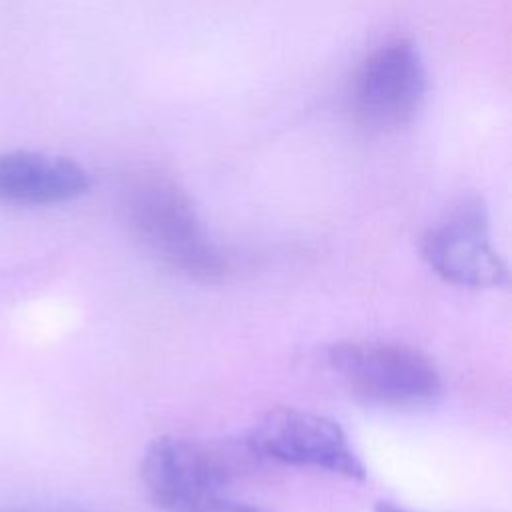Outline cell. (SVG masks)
<instances>
[{"label": "cell", "instance_id": "5", "mask_svg": "<svg viewBox=\"0 0 512 512\" xmlns=\"http://www.w3.org/2000/svg\"><path fill=\"white\" fill-rule=\"evenodd\" d=\"M426 94L428 70L420 50L406 38H390L354 72L350 110L366 128L394 130L420 112Z\"/></svg>", "mask_w": 512, "mask_h": 512}, {"label": "cell", "instance_id": "2", "mask_svg": "<svg viewBox=\"0 0 512 512\" xmlns=\"http://www.w3.org/2000/svg\"><path fill=\"white\" fill-rule=\"evenodd\" d=\"M126 220L142 246L172 272L210 282L226 272V256L204 228L190 198L170 180H136L124 198Z\"/></svg>", "mask_w": 512, "mask_h": 512}, {"label": "cell", "instance_id": "9", "mask_svg": "<svg viewBox=\"0 0 512 512\" xmlns=\"http://www.w3.org/2000/svg\"><path fill=\"white\" fill-rule=\"evenodd\" d=\"M374 512H414V510H408V508H404L396 502H390V500H380V502H376Z\"/></svg>", "mask_w": 512, "mask_h": 512}, {"label": "cell", "instance_id": "1", "mask_svg": "<svg viewBox=\"0 0 512 512\" xmlns=\"http://www.w3.org/2000/svg\"><path fill=\"white\" fill-rule=\"evenodd\" d=\"M254 460L238 446L184 436L154 438L140 462V478L162 512H270L230 492L240 468Z\"/></svg>", "mask_w": 512, "mask_h": 512}, {"label": "cell", "instance_id": "7", "mask_svg": "<svg viewBox=\"0 0 512 512\" xmlns=\"http://www.w3.org/2000/svg\"><path fill=\"white\" fill-rule=\"evenodd\" d=\"M92 188V174L74 158L10 150L0 154V204L56 206L84 196Z\"/></svg>", "mask_w": 512, "mask_h": 512}, {"label": "cell", "instance_id": "4", "mask_svg": "<svg viewBox=\"0 0 512 512\" xmlns=\"http://www.w3.org/2000/svg\"><path fill=\"white\" fill-rule=\"evenodd\" d=\"M242 444L254 462L310 468L354 482L368 478V468L342 426L316 412L268 410L244 434Z\"/></svg>", "mask_w": 512, "mask_h": 512}, {"label": "cell", "instance_id": "3", "mask_svg": "<svg viewBox=\"0 0 512 512\" xmlns=\"http://www.w3.org/2000/svg\"><path fill=\"white\" fill-rule=\"evenodd\" d=\"M326 362L356 400L376 408L430 406L444 390L434 360L400 342H334L326 350Z\"/></svg>", "mask_w": 512, "mask_h": 512}, {"label": "cell", "instance_id": "6", "mask_svg": "<svg viewBox=\"0 0 512 512\" xmlns=\"http://www.w3.org/2000/svg\"><path fill=\"white\" fill-rule=\"evenodd\" d=\"M426 264L446 282L466 288H500L510 280L506 260L490 238L488 210L466 198L422 236Z\"/></svg>", "mask_w": 512, "mask_h": 512}, {"label": "cell", "instance_id": "8", "mask_svg": "<svg viewBox=\"0 0 512 512\" xmlns=\"http://www.w3.org/2000/svg\"><path fill=\"white\" fill-rule=\"evenodd\" d=\"M0 512H92L78 504H20L6 506Z\"/></svg>", "mask_w": 512, "mask_h": 512}]
</instances>
